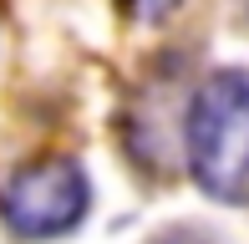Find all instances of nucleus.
I'll return each mask as SVG.
<instances>
[{
	"label": "nucleus",
	"mask_w": 249,
	"mask_h": 244,
	"mask_svg": "<svg viewBox=\"0 0 249 244\" xmlns=\"http://www.w3.org/2000/svg\"><path fill=\"white\" fill-rule=\"evenodd\" d=\"M178 5H183V0H122V10H127L132 20H148V26L153 20H168Z\"/></svg>",
	"instance_id": "obj_3"
},
{
	"label": "nucleus",
	"mask_w": 249,
	"mask_h": 244,
	"mask_svg": "<svg viewBox=\"0 0 249 244\" xmlns=\"http://www.w3.org/2000/svg\"><path fill=\"white\" fill-rule=\"evenodd\" d=\"M92 209V183H87L82 163L71 158H41L10 178L0 214L20 239H56L71 234Z\"/></svg>",
	"instance_id": "obj_2"
},
{
	"label": "nucleus",
	"mask_w": 249,
	"mask_h": 244,
	"mask_svg": "<svg viewBox=\"0 0 249 244\" xmlns=\"http://www.w3.org/2000/svg\"><path fill=\"white\" fill-rule=\"evenodd\" d=\"M194 183L219 204H249V71H213L183 122Z\"/></svg>",
	"instance_id": "obj_1"
}]
</instances>
